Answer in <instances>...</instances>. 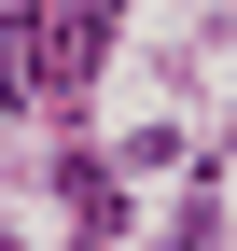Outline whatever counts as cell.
<instances>
[{"label":"cell","instance_id":"6da1fadb","mask_svg":"<svg viewBox=\"0 0 237 251\" xmlns=\"http://www.w3.org/2000/svg\"><path fill=\"white\" fill-rule=\"evenodd\" d=\"M0 84H14V28H0Z\"/></svg>","mask_w":237,"mask_h":251}]
</instances>
